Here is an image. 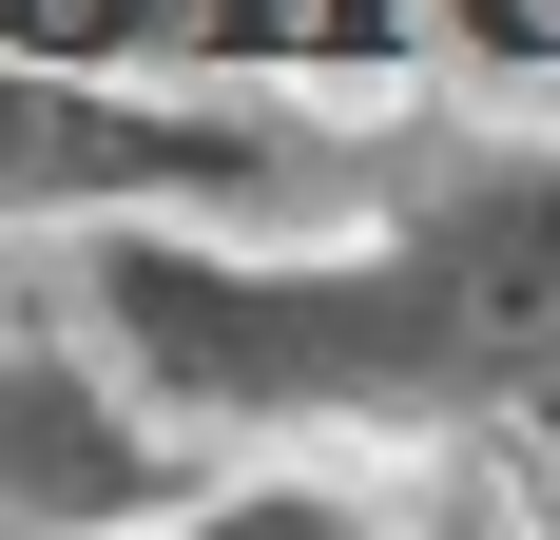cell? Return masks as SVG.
<instances>
[{"label":"cell","mask_w":560,"mask_h":540,"mask_svg":"<svg viewBox=\"0 0 560 540\" xmlns=\"http://www.w3.org/2000/svg\"><path fill=\"white\" fill-rule=\"evenodd\" d=\"M0 232H271L310 251L329 232V155L290 116H232V97H136V78H39L0 58Z\"/></svg>","instance_id":"1"},{"label":"cell","mask_w":560,"mask_h":540,"mask_svg":"<svg viewBox=\"0 0 560 540\" xmlns=\"http://www.w3.org/2000/svg\"><path fill=\"white\" fill-rule=\"evenodd\" d=\"M213 502L194 425L78 309H0V540H155Z\"/></svg>","instance_id":"2"},{"label":"cell","mask_w":560,"mask_h":540,"mask_svg":"<svg viewBox=\"0 0 560 540\" xmlns=\"http://www.w3.org/2000/svg\"><path fill=\"white\" fill-rule=\"evenodd\" d=\"M348 521L368 540H560V502L503 425H387L348 463Z\"/></svg>","instance_id":"3"},{"label":"cell","mask_w":560,"mask_h":540,"mask_svg":"<svg viewBox=\"0 0 560 540\" xmlns=\"http://www.w3.org/2000/svg\"><path fill=\"white\" fill-rule=\"evenodd\" d=\"M136 39H155V0H0V58H39V78H116Z\"/></svg>","instance_id":"4"},{"label":"cell","mask_w":560,"mask_h":540,"mask_svg":"<svg viewBox=\"0 0 560 540\" xmlns=\"http://www.w3.org/2000/svg\"><path fill=\"white\" fill-rule=\"evenodd\" d=\"M194 39L213 58H368L387 20H368V0H194Z\"/></svg>","instance_id":"5"}]
</instances>
